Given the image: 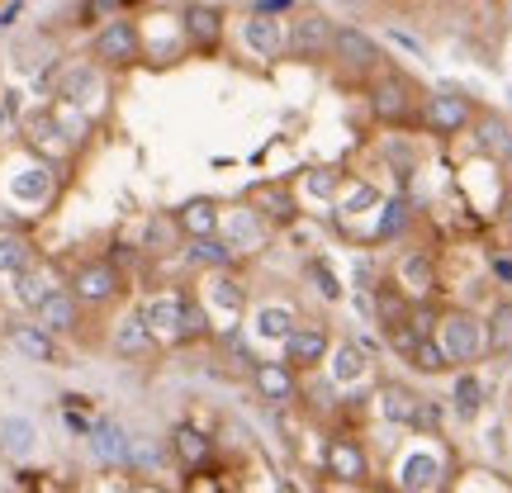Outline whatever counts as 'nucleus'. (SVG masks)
I'll list each match as a JSON object with an SVG mask.
<instances>
[{"label": "nucleus", "instance_id": "22", "mask_svg": "<svg viewBox=\"0 0 512 493\" xmlns=\"http://www.w3.org/2000/svg\"><path fill=\"white\" fill-rule=\"evenodd\" d=\"M219 204L214 200H190L181 209V228L190 233V238H214L219 233Z\"/></svg>", "mask_w": 512, "mask_h": 493}, {"label": "nucleus", "instance_id": "40", "mask_svg": "<svg viewBox=\"0 0 512 493\" xmlns=\"http://www.w3.org/2000/svg\"><path fill=\"white\" fill-rule=\"evenodd\" d=\"M309 195L313 200H332V195H337V176H332V171H309Z\"/></svg>", "mask_w": 512, "mask_h": 493}, {"label": "nucleus", "instance_id": "9", "mask_svg": "<svg viewBox=\"0 0 512 493\" xmlns=\"http://www.w3.org/2000/svg\"><path fill=\"white\" fill-rule=\"evenodd\" d=\"M91 451L95 460H105V465H128V451H133V437H128L119 422L100 418L91 427Z\"/></svg>", "mask_w": 512, "mask_h": 493}, {"label": "nucleus", "instance_id": "32", "mask_svg": "<svg viewBox=\"0 0 512 493\" xmlns=\"http://www.w3.org/2000/svg\"><path fill=\"white\" fill-rule=\"evenodd\" d=\"M484 337H489V351H512V304H498L494 318L484 323Z\"/></svg>", "mask_w": 512, "mask_h": 493}, {"label": "nucleus", "instance_id": "25", "mask_svg": "<svg viewBox=\"0 0 512 493\" xmlns=\"http://www.w3.org/2000/svg\"><path fill=\"white\" fill-rule=\"evenodd\" d=\"M185 34L195 38V43H204V48H214L223 34V15L209 10V5H190V10H185Z\"/></svg>", "mask_w": 512, "mask_h": 493}, {"label": "nucleus", "instance_id": "28", "mask_svg": "<svg viewBox=\"0 0 512 493\" xmlns=\"http://www.w3.org/2000/svg\"><path fill=\"white\" fill-rule=\"evenodd\" d=\"M294 332V313L280 309V304H266V309H256V337H266V342H285Z\"/></svg>", "mask_w": 512, "mask_h": 493}, {"label": "nucleus", "instance_id": "38", "mask_svg": "<svg viewBox=\"0 0 512 493\" xmlns=\"http://www.w3.org/2000/svg\"><path fill=\"white\" fill-rule=\"evenodd\" d=\"M309 275H313V290H318V294H328V299H342V285H337L332 266H323V261H309Z\"/></svg>", "mask_w": 512, "mask_h": 493}, {"label": "nucleus", "instance_id": "31", "mask_svg": "<svg viewBox=\"0 0 512 493\" xmlns=\"http://www.w3.org/2000/svg\"><path fill=\"white\" fill-rule=\"evenodd\" d=\"M190 261L195 266H214V271H223L228 261H233V247L214 233V238H195V247H190Z\"/></svg>", "mask_w": 512, "mask_h": 493}, {"label": "nucleus", "instance_id": "14", "mask_svg": "<svg viewBox=\"0 0 512 493\" xmlns=\"http://www.w3.org/2000/svg\"><path fill=\"white\" fill-rule=\"evenodd\" d=\"M242 43H247L256 57H275L285 48V29H280L271 15H252L242 24Z\"/></svg>", "mask_w": 512, "mask_h": 493}, {"label": "nucleus", "instance_id": "13", "mask_svg": "<svg viewBox=\"0 0 512 493\" xmlns=\"http://www.w3.org/2000/svg\"><path fill=\"white\" fill-rule=\"evenodd\" d=\"M252 384H256V394H261L266 403H290L294 399V375H290V366L261 361V366L252 370Z\"/></svg>", "mask_w": 512, "mask_h": 493}, {"label": "nucleus", "instance_id": "34", "mask_svg": "<svg viewBox=\"0 0 512 493\" xmlns=\"http://www.w3.org/2000/svg\"><path fill=\"white\" fill-rule=\"evenodd\" d=\"M29 271V242L24 238H0V275Z\"/></svg>", "mask_w": 512, "mask_h": 493}, {"label": "nucleus", "instance_id": "36", "mask_svg": "<svg viewBox=\"0 0 512 493\" xmlns=\"http://www.w3.org/2000/svg\"><path fill=\"white\" fill-rule=\"evenodd\" d=\"M408 361H413L418 370H441V366H451V361H446V351L437 347V337H432V342L422 337L418 347H413V356H408Z\"/></svg>", "mask_w": 512, "mask_h": 493}, {"label": "nucleus", "instance_id": "42", "mask_svg": "<svg viewBox=\"0 0 512 493\" xmlns=\"http://www.w3.org/2000/svg\"><path fill=\"white\" fill-rule=\"evenodd\" d=\"M15 110H19V95L10 91V95H5V100H0V133H5V124L15 119Z\"/></svg>", "mask_w": 512, "mask_h": 493}, {"label": "nucleus", "instance_id": "33", "mask_svg": "<svg viewBox=\"0 0 512 493\" xmlns=\"http://www.w3.org/2000/svg\"><path fill=\"white\" fill-rule=\"evenodd\" d=\"M209 299H214V309H223V313H238L242 309V290H238V280L233 275H214L209 280Z\"/></svg>", "mask_w": 512, "mask_h": 493}, {"label": "nucleus", "instance_id": "2", "mask_svg": "<svg viewBox=\"0 0 512 493\" xmlns=\"http://www.w3.org/2000/svg\"><path fill=\"white\" fill-rule=\"evenodd\" d=\"M332 34H337V24H332L323 10H299L290 19V29H285V48L294 57H313V53H328L332 48Z\"/></svg>", "mask_w": 512, "mask_h": 493}, {"label": "nucleus", "instance_id": "39", "mask_svg": "<svg viewBox=\"0 0 512 493\" xmlns=\"http://www.w3.org/2000/svg\"><path fill=\"white\" fill-rule=\"evenodd\" d=\"M375 204H380V195H375L370 185H356V190L347 195V204H342V209H347V214H370Z\"/></svg>", "mask_w": 512, "mask_h": 493}, {"label": "nucleus", "instance_id": "23", "mask_svg": "<svg viewBox=\"0 0 512 493\" xmlns=\"http://www.w3.org/2000/svg\"><path fill=\"white\" fill-rule=\"evenodd\" d=\"M15 294H19V304L38 309V304H43L48 294H57L53 271H43V266H29V271H19V275H15Z\"/></svg>", "mask_w": 512, "mask_h": 493}, {"label": "nucleus", "instance_id": "1", "mask_svg": "<svg viewBox=\"0 0 512 493\" xmlns=\"http://www.w3.org/2000/svg\"><path fill=\"white\" fill-rule=\"evenodd\" d=\"M437 347L446 351V361L470 366V361H479V356L489 351V337H484V323H479V318H470V313H451V318H441Z\"/></svg>", "mask_w": 512, "mask_h": 493}, {"label": "nucleus", "instance_id": "24", "mask_svg": "<svg viewBox=\"0 0 512 493\" xmlns=\"http://www.w3.org/2000/svg\"><path fill=\"white\" fill-rule=\"evenodd\" d=\"M152 347V328H147V318L143 313H128L124 323L114 328V351L119 356H138V351Z\"/></svg>", "mask_w": 512, "mask_h": 493}, {"label": "nucleus", "instance_id": "41", "mask_svg": "<svg viewBox=\"0 0 512 493\" xmlns=\"http://www.w3.org/2000/svg\"><path fill=\"white\" fill-rule=\"evenodd\" d=\"M489 271H494L498 285H512V256H494V261H489Z\"/></svg>", "mask_w": 512, "mask_h": 493}, {"label": "nucleus", "instance_id": "29", "mask_svg": "<svg viewBox=\"0 0 512 493\" xmlns=\"http://www.w3.org/2000/svg\"><path fill=\"white\" fill-rule=\"evenodd\" d=\"M475 143L484 157H508V147H512V128L503 124V119H479V133H475Z\"/></svg>", "mask_w": 512, "mask_h": 493}, {"label": "nucleus", "instance_id": "19", "mask_svg": "<svg viewBox=\"0 0 512 493\" xmlns=\"http://www.w3.org/2000/svg\"><path fill=\"white\" fill-rule=\"evenodd\" d=\"M370 110L380 114V119H403V114L413 110V91L403 81H380L370 91Z\"/></svg>", "mask_w": 512, "mask_h": 493}, {"label": "nucleus", "instance_id": "6", "mask_svg": "<svg viewBox=\"0 0 512 493\" xmlns=\"http://www.w3.org/2000/svg\"><path fill=\"white\" fill-rule=\"evenodd\" d=\"M76 299H86V304H105L119 294V271H114L110 261H91V266H81L76 271Z\"/></svg>", "mask_w": 512, "mask_h": 493}, {"label": "nucleus", "instance_id": "15", "mask_svg": "<svg viewBox=\"0 0 512 493\" xmlns=\"http://www.w3.org/2000/svg\"><path fill=\"white\" fill-rule=\"evenodd\" d=\"M0 451L10 460H29L38 451V427L29 418H5L0 422Z\"/></svg>", "mask_w": 512, "mask_h": 493}, {"label": "nucleus", "instance_id": "8", "mask_svg": "<svg viewBox=\"0 0 512 493\" xmlns=\"http://www.w3.org/2000/svg\"><path fill=\"white\" fill-rule=\"evenodd\" d=\"M427 124L437 128V133H460V128L470 124V100L456 91H437L427 100Z\"/></svg>", "mask_w": 512, "mask_h": 493}, {"label": "nucleus", "instance_id": "20", "mask_svg": "<svg viewBox=\"0 0 512 493\" xmlns=\"http://www.w3.org/2000/svg\"><path fill=\"white\" fill-rule=\"evenodd\" d=\"M323 460H328V475L337 479H361L366 475V451H356L351 441H328V451H323Z\"/></svg>", "mask_w": 512, "mask_h": 493}, {"label": "nucleus", "instance_id": "37", "mask_svg": "<svg viewBox=\"0 0 512 493\" xmlns=\"http://www.w3.org/2000/svg\"><path fill=\"white\" fill-rule=\"evenodd\" d=\"M408 223V204L403 200H389L380 214V238H399V228Z\"/></svg>", "mask_w": 512, "mask_h": 493}, {"label": "nucleus", "instance_id": "16", "mask_svg": "<svg viewBox=\"0 0 512 493\" xmlns=\"http://www.w3.org/2000/svg\"><path fill=\"white\" fill-rule=\"evenodd\" d=\"M76 294H67V290H57V294H48L43 304H38V328L43 332H72L76 328Z\"/></svg>", "mask_w": 512, "mask_h": 493}, {"label": "nucleus", "instance_id": "30", "mask_svg": "<svg viewBox=\"0 0 512 493\" xmlns=\"http://www.w3.org/2000/svg\"><path fill=\"white\" fill-rule=\"evenodd\" d=\"M171 451H176L185 465H200V460L209 456V437L195 432V427H176V432H171Z\"/></svg>", "mask_w": 512, "mask_h": 493}, {"label": "nucleus", "instance_id": "5", "mask_svg": "<svg viewBox=\"0 0 512 493\" xmlns=\"http://www.w3.org/2000/svg\"><path fill=\"white\" fill-rule=\"evenodd\" d=\"M332 53H337V62H347V67H375V62H380V43H375L366 29L342 24V29L332 34Z\"/></svg>", "mask_w": 512, "mask_h": 493}, {"label": "nucleus", "instance_id": "10", "mask_svg": "<svg viewBox=\"0 0 512 493\" xmlns=\"http://www.w3.org/2000/svg\"><path fill=\"white\" fill-rule=\"evenodd\" d=\"M143 318H147V328H152V337H171V342H181L185 299L181 294H157V299L143 309Z\"/></svg>", "mask_w": 512, "mask_h": 493}, {"label": "nucleus", "instance_id": "7", "mask_svg": "<svg viewBox=\"0 0 512 493\" xmlns=\"http://www.w3.org/2000/svg\"><path fill=\"white\" fill-rule=\"evenodd\" d=\"M408 493H432L441 484V460L432 451H408L399 460V475H394Z\"/></svg>", "mask_w": 512, "mask_h": 493}, {"label": "nucleus", "instance_id": "3", "mask_svg": "<svg viewBox=\"0 0 512 493\" xmlns=\"http://www.w3.org/2000/svg\"><path fill=\"white\" fill-rule=\"evenodd\" d=\"M138 48H143L138 24H133V19H110V24L95 34V48H91V53L100 57V62L119 67V62H133V57H138Z\"/></svg>", "mask_w": 512, "mask_h": 493}, {"label": "nucleus", "instance_id": "21", "mask_svg": "<svg viewBox=\"0 0 512 493\" xmlns=\"http://www.w3.org/2000/svg\"><path fill=\"white\" fill-rule=\"evenodd\" d=\"M380 413L384 422H418L422 399L413 389H403V384H389V389H380Z\"/></svg>", "mask_w": 512, "mask_h": 493}, {"label": "nucleus", "instance_id": "11", "mask_svg": "<svg viewBox=\"0 0 512 493\" xmlns=\"http://www.w3.org/2000/svg\"><path fill=\"white\" fill-rule=\"evenodd\" d=\"M223 242L233 247V256L256 252V247L266 242V223L256 219L252 209H238V214H228V219H223Z\"/></svg>", "mask_w": 512, "mask_h": 493}, {"label": "nucleus", "instance_id": "44", "mask_svg": "<svg viewBox=\"0 0 512 493\" xmlns=\"http://www.w3.org/2000/svg\"><path fill=\"white\" fill-rule=\"evenodd\" d=\"M342 5H347V10H356V5H366V0H342Z\"/></svg>", "mask_w": 512, "mask_h": 493}, {"label": "nucleus", "instance_id": "18", "mask_svg": "<svg viewBox=\"0 0 512 493\" xmlns=\"http://www.w3.org/2000/svg\"><path fill=\"white\" fill-rule=\"evenodd\" d=\"M328 356V337L313 328H294L290 337H285V361L290 366H318Z\"/></svg>", "mask_w": 512, "mask_h": 493}, {"label": "nucleus", "instance_id": "46", "mask_svg": "<svg viewBox=\"0 0 512 493\" xmlns=\"http://www.w3.org/2000/svg\"><path fill=\"white\" fill-rule=\"evenodd\" d=\"M503 162H508V166H512V147H508V157H503Z\"/></svg>", "mask_w": 512, "mask_h": 493}, {"label": "nucleus", "instance_id": "45", "mask_svg": "<svg viewBox=\"0 0 512 493\" xmlns=\"http://www.w3.org/2000/svg\"><path fill=\"white\" fill-rule=\"evenodd\" d=\"M508 228H512V200H508Z\"/></svg>", "mask_w": 512, "mask_h": 493}, {"label": "nucleus", "instance_id": "4", "mask_svg": "<svg viewBox=\"0 0 512 493\" xmlns=\"http://www.w3.org/2000/svg\"><path fill=\"white\" fill-rule=\"evenodd\" d=\"M57 95H62V105H72V110H91L95 100H100V72L95 67H67V72L57 76Z\"/></svg>", "mask_w": 512, "mask_h": 493}, {"label": "nucleus", "instance_id": "17", "mask_svg": "<svg viewBox=\"0 0 512 493\" xmlns=\"http://www.w3.org/2000/svg\"><path fill=\"white\" fill-rule=\"evenodd\" d=\"M10 195L19 204H43L53 195V176H48V166H19L15 176H10Z\"/></svg>", "mask_w": 512, "mask_h": 493}, {"label": "nucleus", "instance_id": "43", "mask_svg": "<svg viewBox=\"0 0 512 493\" xmlns=\"http://www.w3.org/2000/svg\"><path fill=\"white\" fill-rule=\"evenodd\" d=\"M389 38H394V43H399L403 53H413V57H422V43H418V38H408V34H403V29H394V34H389Z\"/></svg>", "mask_w": 512, "mask_h": 493}, {"label": "nucleus", "instance_id": "35", "mask_svg": "<svg viewBox=\"0 0 512 493\" xmlns=\"http://www.w3.org/2000/svg\"><path fill=\"white\" fill-rule=\"evenodd\" d=\"M456 408L465 413V418H475L479 408H484V384H479L475 375H460V384H456Z\"/></svg>", "mask_w": 512, "mask_h": 493}, {"label": "nucleus", "instance_id": "27", "mask_svg": "<svg viewBox=\"0 0 512 493\" xmlns=\"http://www.w3.org/2000/svg\"><path fill=\"white\" fill-rule=\"evenodd\" d=\"M399 285L408 294H427L432 285H437V271H432V261L422 252H413V256H403L399 261Z\"/></svg>", "mask_w": 512, "mask_h": 493}, {"label": "nucleus", "instance_id": "26", "mask_svg": "<svg viewBox=\"0 0 512 493\" xmlns=\"http://www.w3.org/2000/svg\"><path fill=\"white\" fill-rule=\"evenodd\" d=\"M366 347L361 342H347V347H337V356H332V380L337 384H356L366 380Z\"/></svg>", "mask_w": 512, "mask_h": 493}, {"label": "nucleus", "instance_id": "12", "mask_svg": "<svg viewBox=\"0 0 512 493\" xmlns=\"http://www.w3.org/2000/svg\"><path fill=\"white\" fill-rule=\"evenodd\" d=\"M10 347L24 356V361H34V366H57V342H53V332H43V328H15L10 332Z\"/></svg>", "mask_w": 512, "mask_h": 493}]
</instances>
